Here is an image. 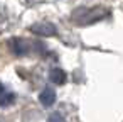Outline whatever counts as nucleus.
<instances>
[{
	"label": "nucleus",
	"instance_id": "39448f33",
	"mask_svg": "<svg viewBox=\"0 0 123 122\" xmlns=\"http://www.w3.org/2000/svg\"><path fill=\"white\" fill-rule=\"evenodd\" d=\"M14 102H15V95L10 93V92H7L5 86L0 83V107H9Z\"/></svg>",
	"mask_w": 123,
	"mask_h": 122
},
{
	"label": "nucleus",
	"instance_id": "20e7f679",
	"mask_svg": "<svg viewBox=\"0 0 123 122\" xmlns=\"http://www.w3.org/2000/svg\"><path fill=\"white\" fill-rule=\"evenodd\" d=\"M39 100H41V103L42 105H46V107H51L54 102H56V92L52 90V88H44L41 93H39Z\"/></svg>",
	"mask_w": 123,
	"mask_h": 122
},
{
	"label": "nucleus",
	"instance_id": "0eeeda50",
	"mask_svg": "<svg viewBox=\"0 0 123 122\" xmlns=\"http://www.w3.org/2000/svg\"><path fill=\"white\" fill-rule=\"evenodd\" d=\"M47 122H66V120H64V117L61 114H51L49 119H47Z\"/></svg>",
	"mask_w": 123,
	"mask_h": 122
},
{
	"label": "nucleus",
	"instance_id": "423d86ee",
	"mask_svg": "<svg viewBox=\"0 0 123 122\" xmlns=\"http://www.w3.org/2000/svg\"><path fill=\"white\" fill-rule=\"evenodd\" d=\"M49 78H51V81L56 83V85H64V83H66V73H64V70H61V68H57V66L49 71Z\"/></svg>",
	"mask_w": 123,
	"mask_h": 122
},
{
	"label": "nucleus",
	"instance_id": "7ed1b4c3",
	"mask_svg": "<svg viewBox=\"0 0 123 122\" xmlns=\"http://www.w3.org/2000/svg\"><path fill=\"white\" fill-rule=\"evenodd\" d=\"M10 49L15 56H27L31 53V43L24 39H12L10 41Z\"/></svg>",
	"mask_w": 123,
	"mask_h": 122
},
{
	"label": "nucleus",
	"instance_id": "f257e3e1",
	"mask_svg": "<svg viewBox=\"0 0 123 122\" xmlns=\"http://www.w3.org/2000/svg\"><path fill=\"white\" fill-rule=\"evenodd\" d=\"M106 15H108V12H106L105 9H99V7H96V9L81 7V9H76V10L71 14L73 21H74L76 24H79V26H91V24H94V22L105 19Z\"/></svg>",
	"mask_w": 123,
	"mask_h": 122
},
{
	"label": "nucleus",
	"instance_id": "f03ea898",
	"mask_svg": "<svg viewBox=\"0 0 123 122\" xmlns=\"http://www.w3.org/2000/svg\"><path fill=\"white\" fill-rule=\"evenodd\" d=\"M31 31L41 37H51V36H56V26L49 24V22H37V24H32L31 26Z\"/></svg>",
	"mask_w": 123,
	"mask_h": 122
}]
</instances>
